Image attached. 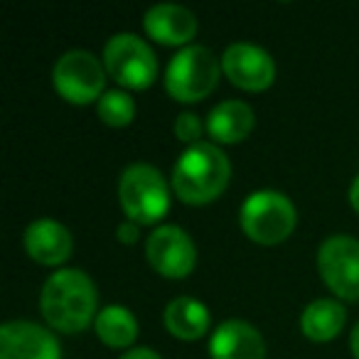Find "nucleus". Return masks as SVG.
I'll use <instances>...</instances> for the list:
<instances>
[{
	"instance_id": "0eeeda50",
	"label": "nucleus",
	"mask_w": 359,
	"mask_h": 359,
	"mask_svg": "<svg viewBox=\"0 0 359 359\" xmlns=\"http://www.w3.org/2000/svg\"><path fill=\"white\" fill-rule=\"evenodd\" d=\"M52 86L65 101L86 106L106 94V67L86 50H69L52 67Z\"/></svg>"
},
{
	"instance_id": "5701e85b",
	"label": "nucleus",
	"mask_w": 359,
	"mask_h": 359,
	"mask_svg": "<svg viewBox=\"0 0 359 359\" xmlns=\"http://www.w3.org/2000/svg\"><path fill=\"white\" fill-rule=\"evenodd\" d=\"M347 200H349V207L359 215V175L352 180V185H349V192H347Z\"/></svg>"
},
{
	"instance_id": "7ed1b4c3",
	"label": "nucleus",
	"mask_w": 359,
	"mask_h": 359,
	"mask_svg": "<svg viewBox=\"0 0 359 359\" xmlns=\"http://www.w3.org/2000/svg\"><path fill=\"white\" fill-rule=\"evenodd\" d=\"M168 180L148 163H133L118 177V202L126 219L140 226L160 222L170 210Z\"/></svg>"
},
{
	"instance_id": "f3484780",
	"label": "nucleus",
	"mask_w": 359,
	"mask_h": 359,
	"mask_svg": "<svg viewBox=\"0 0 359 359\" xmlns=\"http://www.w3.org/2000/svg\"><path fill=\"white\" fill-rule=\"evenodd\" d=\"M347 310L337 298H315L300 315V330L310 342H330L344 330Z\"/></svg>"
},
{
	"instance_id": "f8f14e48",
	"label": "nucleus",
	"mask_w": 359,
	"mask_h": 359,
	"mask_svg": "<svg viewBox=\"0 0 359 359\" xmlns=\"http://www.w3.org/2000/svg\"><path fill=\"white\" fill-rule=\"evenodd\" d=\"M143 30L150 40L168 47H187L195 40L200 22L197 15L177 3H158L143 15Z\"/></svg>"
},
{
	"instance_id": "a211bd4d",
	"label": "nucleus",
	"mask_w": 359,
	"mask_h": 359,
	"mask_svg": "<svg viewBox=\"0 0 359 359\" xmlns=\"http://www.w3.org/2000/svg\"><path fill=\"white\" fill-rule=\"evenodd\" d=\"M96 337L111 349H133L130 344L138 337V320L123 305H106L94 320Z\"/></svg>"
},
{
	"instance_id": "f257e3e1",
	"label": "nucleus",
	"mask_w": 359,
	"mask_h": 359,
	"mask_svg": "<svg viewBox=\"0 0 359 359\" xmlns=\"http://www.w3.org/2000/svg\"><path fill=\"white\" fill-rule=\"evenodd\" d=\"M99 293L84 271L60 269L45 280L40 290V310L52 330L76 334L96 320Z\"/></svg>"
},
{
	"instance_id": "4468645a",
	"label": "nucleus",
	"mask_w": 359,
	"mask_h": 359,
	"mask_svg": "<svg viewBox=\"0 0 359 359\" xmlns=\"http://www.w3.org/2000/svg\"><path fill=\"white\" fill-rule=\"evenodd\" d=\"M212 359H266L264 334L246 320H224L210 337Z\"/></svg>"
},
{
	"instance_id": "39448f33",
	"label": "nucleus",
	"mask_w": 359,
	"mask_h": 359,
	"mask_svg": "<svg viewBox=\"0 0 359 359\" xmlns=\"http://www.w3.org/2000/svg\"><path fill=\"white\" fill-rule=\"evenodd\" d=\"M222 60L205 45H187L165 69V91L180 104H197L217 89Z\"/></svg>"
},
{
	"instance_id": "9d476101",
	"label": "nucleus",
	"mask_w": 359,
	"mask_h": 359,
	"mask_svg": "<svg viewBox=\"0 0 359 359\" xmlns=\"http://www.w3.org/2000/svg\"><path fill=\"white\" fill-rule=\"evenodd\" d=\"M222 72L241 91H266L276 81V62L259 45L234 42L222 55Z\"/></svg>"
},
{
	"instance_id": "dca6fc26",
	"label": "nucleus",
	"mask_w": 359,
	"mask_h": 359,
	"mask_svg": "<svg viewBox=\"0 0 359 359\" xmlns=\"http://www.w3.org/2000/svg\"><path fill=\"white\" fill-rule=\"evenodd\" d=\"M163 323L172 337L192 342V339H200L210 332L212 315L202 300L190 298V295H180V298L168 303V308L163 313Z\"/></svg>"
},
{
	"instance_id": "4be33fe9",
	"label": "nucleus",
	"mask_w": 359,
	"mask_h": 359,
	"mask_svg": "<svg viewBox=\"0 0 359 359\" xmlns=\"http://www.w3.org/2000/svg\"><path fill=\"white\" fill-rule=\"evenodd\" d=\"M118 359H163L160 357L155 349H150V347H133V349H128L126 354H121Z\"/></svg>"
},
{
	"instance_id": "20e7f679",
	"label": "nucleus",
	"mask_w": 359,
	"mask_h": 359,
	"mask_svg": "<svg viewBox=\"0 0 359 359\" xmlns=\"http://www.w3.org/2000/svg\"><path fill=\"white\" fill-rule=\"evenodd\" d=\"M241 231L261 246H276L295 231L298 212L288 195L278 190H256L241 202Z\"/></svg>"
},
{
	"instance_id": "412c9836",
	"label": "nucleus",
	"mask_w": 359,
	"mask_h": 359,
	"mask_svg": "<svg viewBox=\"0 0 359 359\" xmlns=\"http://www.w3.org/2000/svg\"><path fill=\"white\" fill-rule=\"evenodd\" d=\"M116 239H118L121 244H135V241L140 239V224H135V222H130V219L121 222V224L116 226Z\"/></svg>"
},
{
	"instance_id": "423d86ee",
	"label": "nucleus",
	"mask_w": 359,
	"mask_h": 359,
	"mask_svg": "<svg viewBox=\"0 0 359 359\" xmlns=\"http://www.w3.org/2000/svg\"><path fill=\"white\" fill-rule=\"evenodd\" d=\"M104 67L106 74L123 89L143 91L158 76V60L153 47L133 32H118L109 37L104 47Z\"/></svg>"
},
{
	"instance_id": "b1692460",
	"label": "nucleus",
	"mask_w": 359,
	"mask_h": 359,
	"mask_svg": "<svg viewBox=\"0 0 359 359\" xmlns=\"http://www.w3.org/2000/svg\"><path fill=\"white\" fill-rule=\"evenodd\" d=\"M349 349H352V357L359 359V320L352 327V332H349Z\"/></svg>"
},
{
	"instance_id": "aec40b11",
	"label": "nucleus",
	"mask_w": 359,
	"mask_h": 359,
	"mask_svg": "<svg viewBox=\"0 0 359 359\" xmlns=\"http://www.w3.org/2000/svg\"><path fill=\"white\" fill-rule=\"evenodd\" d=\"M202 130H207V126H202L200 116L190 114V111L180 114L177 118H175V123H172L175 138L182 140V143H187V148H190V145H195V143H200Z\"/></svg>"
},
{
	"instance_id": "9b49d317",
	"label": "nucleus",
	"mask_w": 359,
	"mask_h": 359,
	"mask_svg": "<svg viewBox=\"0 0 359 359\" xmlns=\"http://www.w3.org/2000/svg\"><path fill=\"white\" fill-rule=\"evenodd\" d=\"M0 359H62L57 337L30 320H8L0 327Z\"/></svg>"
},
{
	"instance_id": "ddd939ff",
	"label": "nucleus",
	"mask_w": 359,
	"mask_h": 359,
	"mask_svg": "<svg viewBox=\"0 0 359 359\" xmlns=\"http://www.w3.org/2000/svg\"><path fill=\"white\" fill-rule=\"evenodd\" d=\"M22 244L35 264L50 266V269L62 266L74 251V239H72L69 229L50 217H40V219L30 222L25 236H22Z\"/></svg>"
},
{
	"instance_id": "2eb2a0df",
	"label": "nucleus",
	"mask_w": 359,
	"mask_h": 359,
	"mask_svg": "<svg viewBox=\"0 0 359 359\" xmlns=\"http://www.w3.org/2000/svg\"><path fill=\"white\" fill-rule=\"evenodd\" d=\"M207 133L217 145H236L251 135L256 126V114L246 101H219L207 116Z\"/></svg>"
},
{
	"instance_id": "6ab92c4d",
	"label": "nucleus",
	"mask_w": 359,
	"mask_h": 359,
	"mask_svg": "<svg viewBox=\"0 0 359 359\" xmlns=\"http://www.w3.org/2000/svg\"><path fill=\"white\" fill-rule=\"evenodd\" d=\"M96 114L111 128H126L135 118V101L126 89H109L96 101Z\"/></svg>"
},
{
	"instance_id": "6e6552de",
	"label": "nucleus",
	"mask_w": 359,
	"mask_h": 359,
	"mask_svg": "<svg viewBox=\"0 0 359 359\" xmlns=\"http://www.w3.org/2000/svg\"><path fill=\"white\" fill-rule=\"evenodd\" d=\"M318 273L334 298L359 300V239L327 236L318 249Z\"/></svg>"
},
{
	"instance_id": "f03ea898",
	"label": "nucleus",
	"mask_w": 359,
	"mask_h": 359,
	"mask_svg": "<svg viewBox=\"0 0 359 359\" xmlns=\"http://www.w3.org/2000/svg\"><path fill=\"white\" fill-rule=\"evenodd\" d=\"M231 177V163L217 143L200 140L182 150L172 168L170 187L185 205H210L226 190Z\"/></svg>"
},
{
	"instance_id": "1a4fd4ad",
	"label": "nucleus",
	"mask_w": 359,
	"mask_h": 359,
	"mask_svg": "<svg viewBox=\"0 0 359 359\" xmlns=\"http://www.w3.org/2000/svg\"><path fill=\"white\" fill-rule=\"evenodd\" d=\"M145 256L153 271L172 280L187 278L197 266L195 241L177 224H160L150 231L145 241Z\"/></svg>"
}]
</instances>
